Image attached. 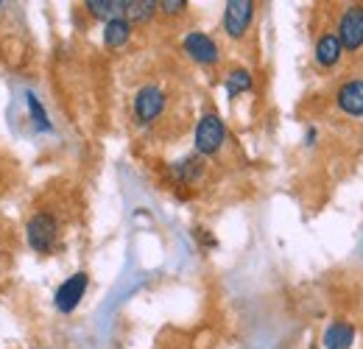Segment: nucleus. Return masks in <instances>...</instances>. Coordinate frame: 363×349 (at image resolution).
<instances>
[{"instance_id":"2","label":"nucleus","mask_w":363,"mask_h":349,"mask_svg":"<svg viewBox=\"0 0 363 349\" xmlns=\"http://www.w3.org/2000/svg\"><path fill=\"white\" fill-rule=\"evenodd\" d=\"M224 140H227L224 121H221L218 115L207 112V115L199 121V126H196V151L204 154V157L218 154V148L224 145Z\"/></svg>"},{"instance_id":"16","label":"nucleus","mask_w":363,"mask_h":349,"mask_svg":"<svg viewBox=\"0 0 363 349\" xmlns=\"http://www.w3.org/2000/svg\"><path fill=\"white\" fill-rule=\"evenodd\" d=\"M157 9L165 11V14H182L187 9V0H160Z\"/></svg>"},{"instance_id":"10","label":"nucleus","mask_w":363,"mask_h":349,"mask_svg":"<svg viewBox=\"0 0 363 349\" xmlns=\"http://www.w3.org/2000/svg\"><path fill=\"white\" fill-rule=\"evenodd\" d=\"M355 341V327L335 321L324 330V349H350Z\"/></svg>"},{"instance_id":"6","label":"nucleus","mask_w":363,"mask_h":349,"mask_svg":"<svg viewBox=\"0 0 363 349\" xmlns=\"http://www.w3.org/2000/svg\"><path fill=\"white\" fill-rule=\"evenodd\" d=\"M162 109H165V92L160 87L148 84V87H143L135 95V118L140 123L157 121L162 115Z\"/></svg>"},{"instance_id":"5","label":"nucleus","mask_w":363,"mask_h":349,"mask_svg":"<svg viewBox=\"0 0 363 349\" xmlns=\"http://www.w3.org/2000/svg\"><path fill=\"white\" fill-rule=\"evenodd\" d=\"M338 40L344 50H358L363 45V6H350L338 23Z\"/></svg>"},{"instance_id":"12","label":"nucleus","mask_w":363,"mask_h":349,"mask_svg":"<svg viewBox=\"0 0 363 349\" xmlns=\"http://www.w3.org/2000/svg\"><path fill=\"white\" fill-rule=\"evenodd\" d=\"M132 37V23L126 20H112L104 26V45L106 48H123Z\"/></svg>"},{"instance_id":"9","label":"nucleus","mask_w":363,"mask_h":349,"mask_svg":"<svg viewBox=\"0 0 363 349\" xmlns=\"http://www.w3.org/2000/svg\"><path fill=\"white\" fill-rule=\"evenodd\" d=\"M92 17L112 23V20H126V0H87L84 3Z\"/></svg>"},{"instance_id":"15","label":"nucleus","mask_w":363,"mask_h":349,"mask_svg":"<svg viewBox=\"0 0 363 349\" xmlns=\"http://www.w3.org/2000/svg\"><path fill=\"white\" fill-rule=\"evenodd\" d=\"M28 109H31V118H34L37 129H43V131L50 129L48 115H45V109H43V104H40V98H37V95H31V92H28Z\"/></svg>"},{"instance_id":"1","label":"nucleus","mask_w":363,"mask_h":349,"mask_svg":"<svg viewBox=\"0 0 363 349\" xmlns=\"http://www.w3.org/2000/svg\"><path fill=\"white\" fill-rule=\"evenodd\" d=\"M26 238H28V246L40 255H50L56 249V240H59V221L53 218L50 213H37L31 216L28 226H26Z\"/></svg>"},{"instance_id":"7","label":"nucleus","mask_w":363,"mask_h":349,"mask_svg":"<svg viewBox=\"0 0 363 349\" xmlns=\"http://www.w3.org/2000/svg\"><path fill=\"white\" fill-rule=\"evenodd\" d=\"M182 45H184L187 56H190L193 62H199V65H216V62H218V45H216L213 37H207V34H201V31L187 34Z\"/></svg>"},{"instance_id":"14","label":"nucleus","mask_w":363,"mask_h":349,"mask_svg":"<svg viewBox=\"0 0 363 349\" xmlns=\"http://www.w3.org/2000/svg\"><path fill=\"white\" fill-rule=\"evenodd\" d=\"M246 89H252V76H249V70H243V67L232 70L227 79V92L229 95H240V92H246Z\"/></svg>"},{"instance_id":"8","label":"nucleus","mask_w":363,"mask_h":349,"mask_svg":"<svg viewBox=\"0 0 363 349\" xmlns=\"http://www.w3.org/2000/svg\"><path fill=\"white\" fill-rule=\"evenodd\" d=\"M341 112L352 115V118H363V82H347L335 95Z\"/></svg>"},{"instance_id":"4","label":"nucleus","mask_w":363,"mask_h":349,"mask_svg":"<svg viewBox=\"0 0 363 349\" xmlns=\"http://www.w3.org/2000/svg\"><path fill=\"white\" fill-rule=\"evenodd\" d=\"M255 17V3L252 0H229L224 9V31L232 40H240Z\"/></svg>"},{"instance_id":"11","label":"nucleus","mask_w":363,"mask_h":349,"mask_svg":"<svg viewBox=\"0 0 363 349\" xmlns=\"http://www.w3.org/2000/svg\"><path fill=\"white\" fill-rule=\"evenodd\" d=\"M341 40L335 37V34H321L316 43V62L321 67H333V65H338V59H341Z\"/></svg>"},{"instance_id":"13","label":"nucleus","mask_w":363,"mask_h":349,"mask_svg":"<svg viewBox=\"0 0 363 349\" xmlns=\"http://www.w3.org/2000/svg\"><path fill=\"white\" fill-rule=\"evenodd\" d=\"M157 11L154 0H126V23H148Z\"/></svg>"},{"instance_id":"3","label":"nucleus","mask_w":363,"mask_h":349,"mask_svg":"<svg viewBox=\"0 0 363 349\" xmlns=\"http://www.w3.org/2000/svg\"><path fill=\"white\" fill-rule=\"evenodd\" d=\"M87 285H90V277H87L84 271L67 277V279L56 288V294H53V305H56V310H59V313H73V310L79 307V302L84 299Z\"/></svg>"}]
</instances>
